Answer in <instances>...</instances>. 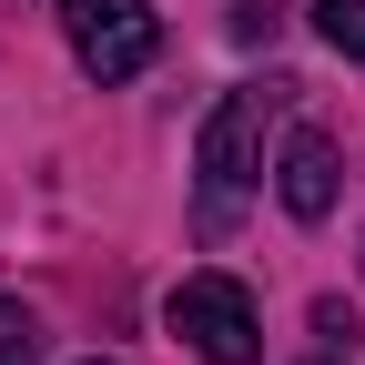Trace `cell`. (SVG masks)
<instances>
[{"mask_svg": "<svg viewBox=\"0 0 365 365\" xmlns=\"http://www.w3.org/2000/svg\"><path fill=\"white\" fill-rule=\"evenodd\" d=\"M0 365H41V314L21 294H0Z\"/></svg>", "mask_w": 365, "mask_h": 365, "instance_id": "cell-6", "label": "cell"}, {"mask_svg": "<svg viewBox=\"0 0 365 365\" xmlns=\"http://www.w3.org/2000/svg\"><path fill=\"white\" fill-rule=\"evenodd\" d=\"M314 31H325V51L365 61V0H314Z\"/></svg>", "mask_w": 365, "mask_h": 365, "instance_id": "cell-5", "label": "cell"}, {"mask_svg": "<svg viewBox=\"0 0 365 365\" xmlns=\"http://www.w3.org/2000/svg\"><path fill=\"white\" fill-rule=\"evenodd\" d=\"M163 314H173V335L193 345L203 365H264V325H254V294L234 284V274H182Z\"/></svg>", "mask_w": 365, "mask_h": 365, "instance_id": "cell-2", "label": "cell"}, {"mask_svg": "<svg viewBox=\"0 0 365 365\" xmlns=\"http://www.w3.org/2000/svg\"><path fill=\"white\" fill-rule=\"evenodd\" d=\"M274 102H284V81H244V91L213 102L203 143H193V213H203V234H223V223L244 213V193L264 182V122H274Z\"/></svg>", "mask_w": 365, "mask_h": 365, "instance_id": "cell-1", "label": "cell"}, {"mask_svg": "<svg viewBox=\"0 0 365 365\" xmlns=\"http://www.w3.org/2000/svg\"><path fill=\"white\" fill-rule=\"evenodd\" d=\"M91 365H102V355H91Z\"/></svg>", "mask_w": 365, "mask_h": 365, "instance_id": "cell-7", "label": "cell"}, {"mask_svg": "<svg viewBox=\"0 0 365 365\" xmlns=\"http://www.w3.org/2000/svg\"><path fill=\"white\" fill-rule=\"evenodd\" d=\"M61 31H71V61L91 81H132V71H153L163 51V21H153V0H61Z\"/></svg>", "mask_w": 365, "mask_h": 365, "instance_id": "cell-3", "label": "cell"}, {"mask_svg": "<svg viewBox=\"0 0 365 365\" xmlns=\"http://www.w3.org/2000/svg\"><path fill=\"white\" fill-rule=\"evenodd\" d=\"M274 193H284L294 223H325V213H335V143H325L314 122L284 143V163H274Z\"/></svg>", "mask_w": 365, "mask_h": 365, "instance_id": "cell-4", "label": "cell"}]
</instances>
